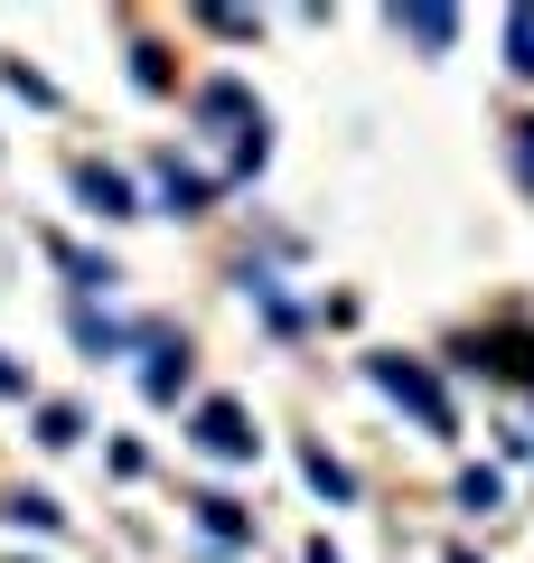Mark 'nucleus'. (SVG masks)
Wrapping results in <instances>:
<instances>
[{
	"label": "nucleus",
	"mask_w": 534,
	"mask_h": 563,
	"mask_svg": "<svg viewBox=\"0 0 534 563\" xmlns=\"http://www.w3.org/2000/svg\"><path fill=\"white\" fill-rule=\"evenodd\" d=\"M366 376H376V385H385V395H394V404H403V413H413V422H422V432H450V395H441V385H432V376H422V366H413V357H366Z\"/></svg>",
	"instance_id": "1"
},
{
	"label": "nucleus",
	"mask_w": 534,
	"mask_h": 563,
	"mask_svg": "<svg viewBox=\"0 0 534 563\" xmlns=\"http://www.w3.org/2000/svg\"><path fill=\"white\" fill-rule=\"evenodd\" d=\"M198 451H207V461H254L263 432L244 422V404H235V395H207V404H198Z\"/></svg>",
	"instance_id": "2"
},
{
	"label": "nucleus",
	"mask_w": 534,
	"mask_h": 563,
	"mask_svg": "<svg viewBox=\"0 0 534 563\" xmlns=\"http://www.w3.org/2000/svg\"><path fill=\"white\" fill-rule=\"evenodd\" d=\"M76 198L94 207V217H141V207H132V179L103 169V161H76Z\"/></svg>",
	"instance_id": "3"
},
{
	"label": "nucleus",
	"mask_w": 534,
	"mask_h": 563,
	"mask_svg": "<svg viewBox=\"0 0 534 563\" xmlns=\"http://www.w3.org/2000/svg\"><path fill=\"white\" fill-rule=\"evenodd\" d=\"M151 179H159V198H169L178 217H207V198H216V179H207V169H188L178 151H169V161L151 169Z\"/></svg>",
	"instance_id": "4"
},
{
	"label": "nucleus",
	"mask_w": 534,
	"mask_h": 563,
	"mask_svg": "<svg viewBox=\"0 0 534 563\" xmlns=\"http://www.w3.org/2000/svg\"><path fill=\"white\" fill-rule=\"evenodd\" d=\"M178 385H188V347H178V339H151V366H141V395H151V404H178Z\"/></svg>",
	"instance_id": "5"
},
{
	"label": "nucleus",
	"mask_w": 534,
	"mask_h": 563,
	"mask_svg": "<svg viewBox=\"0 0 534 563\" xmlns=\"http://www.w3.org/2000/svg\"><path fill=\"white\" fill-rule=\"evenodd\" d=\"M394 38H413V47H450V38H459V10H394Z\"/></svg>",
	"instance_id": "6"
},
{
	"label": "nucleus",
	"mask_w": 534,
	"mask_h": 563,
	"mask_svg": "<svg viewBox=\"0 0 534 563\" xmlns=\"http://www.w3.org/2000/svg\"><path fill=\"white\" fill-rule=\"evenodd\" d=\"M188 507H198V526H207L216 544H244V536H254V517H244L235 498H188Z\"/></svg>",
	"instance_id": "7"
},
{
	"label": "nucleus",
	"mask_w": 534,
	"mask_h": 563,
	"mask_svg": "<svg viewBox=\"0 0 534 563\" xmlns=\"http://www.w3.org/2000/svg\"><path fill=\"white\" fill-rule=\"evenodd\" d=\"M300 470H310V488H319V498H356L347 461H329V451H300Z\"/></svg>",
	"instance_id": "8"
},
{
	"label": "nucleus",
	"mask_w": 534,
	"mask_h": 563,
	"mask_svg": "<svg viewBox=\"0 0 534 563\" xmlns=\"http://www.w3.org/2000/svg\"><path fill=\"white\" fill-rule=\"evenodd\" d=\"M76 432H85L76 404H47V413H38V442H47V451H76Z\"/></svg>",
	"instance_id": "9"
},
{
	"label": "nucleus",
	"mask_w": 534,
	"mask_h": 563,
	"mask_svg": "<svg viewBox=\"0 0 534 563\" xmlns=\"http://www.w3.org/2000/svg\"><path fill=\"white\" fill-rule=\"evenodd\" d=\"M0 517H10V526H57V517H66V507H57V498H47V488H20V498L0 507Z\"/></svg>",
	"instance_id": "10"
},
{
	"label": "nucleus",
	"mask_w": 534,
	"mask_h": 563,
	"mask_svg": "<svg viewBox=\"0 0 534 563\" xmlns=\"http://www.w3.org/2000/svg\"><path fill=\"white\" fill-rule=\"evenodd\" d=\"M507 66L534 76V10H507Z\"/></svg>",
	"instance_id": "11"
},
{
	"label": "nucleus",
	"mask_w": 534,
	"mask_h": 563,
	"mask_svg": "<svg viewBox=\"0 0 534 563\" xmlns=\"http://www.w3.org/2000/svg\"><path fill=\"white\" fill-rule=\"evenodd\" d=\"M507 151H515V179L534 188V122H515V132H507Z\"/></svg>",
	"instance_id": "12"
},
{
	"label": "nucleus",
	"mask_w": 534,
	"mask_h": 563,
	"mask_svg": "<svg viewBox=\"0 0 534 563\" xmlns=\"http://www.w3.org/2000/svg\"><path fill=\"white\" fill-rule=\"evenodd\" d=\"M132 76H141V85L159 95V85H169V57H159V47H132Z\"/></svg>",
	"instance_id": "13"
},
{
	"label": "nucleus",
	"mask_w": 534,
	"mask_h": 563,
	"mask_svg": "<svg viewBox=\"0 0 534 563\" xmlns=\"http://www.w3.org/2000/svg\"><path fill=\"white\" fill-rule=\"evenodd\" d=\"M459 507H497V470H469L459 479Z\"/></svg>",
	"instance_id": "14"
},
{
	"label": "nucleus",
	"mask_w": 534,
	"mask_h": 563,
	"mask_svg": "<svg viewBox=\"0 0 534 563\" xmlns=\"http://www.w3.org/2000/svg\"><path fill=\"white\" fill-rule=\"evenodd\" d=\"M29 395V366H10V357H0V404H20Z\"/></svg>",
	"instance_id": "15"
},
{
	"label": "nucleus",
	"mask_w": 534,
	"mask_h": 563,
	"mask_svg": "<svg viewBox=\"0 0 534 563\" xmlns=\"http://www.w3.org/2000/svg\"><path fill=\"white\" fill-rule=\"evenodd\" d=\"M310 563H337V554H329V544H310Z\"/></svg>",
	"instance_id": "16"
},
{
	"label": "nucleus",
	"mask_w": 534,
	"mask_h": 563,
	"mask_svg": "<svg viewBox=\"0 0 534 563\" xmlns=\"http://www.w3.org/2000/svg\"><path fill=\"white\" fill-rule=\"evenodd\" d=\"M450 563H478V554H450Z\"/></svg>",
	"instance_id": "17"
}]
</instances>
